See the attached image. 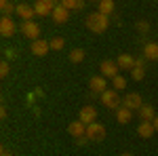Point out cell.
I'll use <instances>...</instances> for the list:
<instances>
[{"instance_id":"cell-37","label":"cell","mask_w":158,"mask_h":156,"mask_svg":"<svg viewBox=\"0 0 158 156\" xmlns=\"http://www.w3.org/2000/svg\"><path fill=\"white\" fill-rule=\"evenodd\" d=\"M55 2H57V0H55ZM59 2H61V0H59Z\"/></svg>"},{"instance_id":"cell-1","label":"cell","mask_w":158,"mask_h":156,"mask_svg":"<svg viewBox=\"0 0 158 156\" xmlns=\"http://www.w3.org/2000/svg\"><path fill=\"white\" fill-rule=\"evenodd\" d=\"M86 27L91 32H95V34H103L110 27V17L103 15V13H99V11L91 13V15H86Z\"/></svg>"},{"instance_id":"cell-5","label":"cell","mask_w":158,"mask_h":156,"mask_svg":"<svg viewBox=\"0 0 158 156\" xmlns=\"http://www.w3.org/2000/svg\"><path fill=\"white\" fill-rule=\"evenodd\" d=\"M89 89H91V95H89V97L101 95V93L108 89V80H106V76H93V78L89 80Z\"/></svg>"},{"instance_id":"cell-14","label":"cell","mask_w":158,"mask_h":156,"mask_svg":"<svg viewBox=\"0 0 158 156\" xmlns=\"http://www.w3.org/2000/svg\"><path fill=\"white\" fill-rule=\"evenodd\" d=\"M51 17H53V21H55V23H65V21L70 19V11H68L63 4H57Z\"/></svg>"},{"instance_id":"cell-33","label":"cell","mask_w":158,"mask_h":156,"mask_svg":"<svg viewBox=\"0 0 158 156\" xmlns=\"http://www.w3.org/2000/svg\"><path fill=\"white\" fill-rule=\"evenodd\" d=\"M152 124H154V129H156V133H158V114H156V118L152 120Z\"/></svg>"},{"instance_id":"cell-20","label":"cell","mask_w":158,"mask_h":156,"mask_svg":"<svg viewBox=\"0 0 158 156\" xmlns=\"http://www.w3.org/2000/svg\"><path fill=\"white\" fill-rule=\"evenodd\" d=\"M61 4L68 9V11H82L85 9V0H61Z\"/></svg>"},{"instance_id":"cell-36","label":"cell","mask_w":158,"mask_h":156,"mask_svg":"<svg viewBox=\"0 0 158 156\" xmlns=\"http://www.w3.org/2000/svg\"><path fill=\"white\" fill-rule=\"evenodd\" d=\"M91 2H99V0H91Z\"/></svg>"},{"instance_id":"cell-25","label":"cell","mask_w":158,"mask_h":156,"mask_svg":"<svg viewBox=\"0 0 158 156\" xmlns=\"http://www.w3.org/2000/svg\"><path fill=\"white\" fill-rule=\"evenodd\" d=\"M131 78H133V80H143V78H146V68H137V65H135L133 70H131Z\"/></svg>"},{"instance_id":"cell-3","label":"cell","mask_w":158,"mask_h":156,"mask_svg":"<svg viewBox=\"0 0 158 156\" xmlns=\"http://www.w3.org/2000/svg\"><path fill=\"white\" fill-rule=\"evenodd\" d=\"M86 137L91 139V141H101L103 137H106V127L101 124V122H91V124H86Z\"/></svg>"},{"instance_id":"cell-26","label":"cell","mask_w":158,"mask_h":156,"mask_svg":"<svg viewBox=\"0 0 158 156\" xmlns=\"http://www.w3.org/2000/svg\"><path fill=\"white\" fill-rule=\"evenodd\" d=\"M49 42H51V48H53V51H61V48L65 47V40H63L61 36L53 38V40H49Z\"/></svg>"},{"instance_id":"cell-13","label":"cell","mask_w":158,"mask_h":156,"mask_svg":"<svg viewBox=\"0 0 158 156\" xmlns=\"http://www.w3.org/2000/svg\"><path fill=\"white\" fill-rule=\"evenodd\" d=\"M15 13H17V15H19L23 21H34V15H36L34 6H30V4H17Z\"/></svg>"},{"instance_id":"cell-27","label":"cell","mask_w":158,"mask_h":156,"mask_svg":"<svg viewBox=\"0 0 158 156\" xmlns=\"http://www.w3.org/2000/svg\"><path fill=\"white\" fill-rule=\"evenodd\" d=\"M135 27H137L139 34H148V32H150V23H148L146 19H139V21L135 23Z\"/></svg>"},{"instance_id":"cell-8","label":"cell","mask_w":158,"mask_h":156,"mask_svg":"<svg viewBox=\"0 0 158 156\" xmlns=\"http://www.w3.org/2000/svg\"><path fill=\"white\" fill-rule=\"evenodd\" d=\"M17 30H19V27H17V23L13 21L11 17H2V19H0V34H2L4 38L15 36Z\"/></svg>"},{"instance_id":"cell-21","label":"cell","mask_w":158,"mask_h":156,"mask_svg":"<svg viewBox=\"0 0 158 156\" xmlns=\"http://www.w3.org/2000/svg\"><path fill=\"white\" fill-rule=\"evenodd\" d=\"M97 11L99 13H103V15H112L114 13V0H99V4H97Z\"/></svg>"},{"instance_id":"cell-16","label":"cell","mask_w":158,"mask_h":156,"mask_svg":"<svg viewBox=\"0 0 158 156\" xmlns=\"http://www.w3.org/2000/svg\"><path fill=\"white\" fill-rule=\"evenodd\" d=\"M114 114H116V120L120 124H127V122H131V118H133V110H129L127 106H120L118 110H114Z\"/></svg>"},{"instance_id":"cell-9","label":"cell","mask_w":158,"mask_h":156,"mask_svg":"<svg viewBox=\"0 0 158 156\" xmlns=\"http://www.w3.org/2000/svg\"><path fill=\"white\" fill-rule=\"evenodd\" d=\"M122 106H127L129 110H133V112H139V108L143 106V99L139 93H129V95H124L122 99Z\"/></svg>"},{"instance_id":"cell-34","label":"cell","mask_w":158,"mask_h":156,"mask_svg":"<svg viewBox=\"0 0 158 156\" xmlns=\"http://www.w3.org/2000/svg\"><path fill=\"white\" fill-rule=\"evenodd\" d=\"M2 156H13V152H9V150H2Z\"/></svg>"},{"instance_id":"cell-29","label":"cell","mask_w":158,"mask_h":156,"mask_svg":"<svg viewBox=\"0 0 158 156\" xmlns=\"http://www.w3.org/2000/svg\"><path fill=\"white\" fill-rule=\"evenodd\" d=\"M15 57H17L15 48H4V59H15Z\"/></svg>"},{"instance_id":"cell-6","label":"cell","mask_w":158,"mask_h":156,"mask_svg":"<svg viewBox=\"0 0 158 156\" xmlns=\"http://www.w3.org/2000/svg\"><path fill=\"white\" fill-rule=\"evenodd\" d=\"M55 0H36V4H34V11H36L38 17H47V15H53L55 11Z\"/></svg>"},{"instance_id":"cell-17","label":"cell","mask_w":158,"mask_h":156,"mask_svg":"<svg viewBox=\"0 0 158 156\" xmlns=\"http://www.w3.org/2000/svg\"><path fill=\"white\" fill-rule=\"evenodd\" d=\"M143 57L148 61H158V42H148L143 47Z\"/></svg>"},{"instance_id":"cell-18","label":"cell","mask_w":158,"mask_h":156,"mask_svg":"<svg viewBox=\"0 0 158 156\" xmlns=\"http://www.w3.org/2000/svg\"><path fill=\"white\" fill-rule=\"evenodd\" d=\"M116 63H118L120 70H133V68H135V57L127 55V53H122V55H118Z\"/></svg>"},{"instance_id":"cell-19","label":"cell","mask_w":158,"mask_h":156,"mask_svg":"<svg viewBox=\"0 0 158 156\" xmlns=\"http://www.w3.org/2000/svg\"><path fill=\"white\" fill-rule=\"evenodd\" d=\"M139 118H141V120H150V122H152V120L156 118V112H154L152 106H146V103H143V106L139 108Z\"/></svg>"},{"instance_id":"cell-22","label":"cell","mask_w":158,"mask_h":156,"mask_svg":"<svg viewBox=\"0 0 158 156\" xmlns=\"http://www.w3.org/2000/svg\"><path fill=\"white\" fill-rule=\"evenodd\" d=\"M17 4H13L11 0H0V13L2 17H11V13H15Z\"/></svg>"},{"instance_id":"cell-2","label":"cell","mask_w":158,"mask_h":156,"mask_svg":"<svg viewBox=\"0 0 158 156\" xmlns=\"http://www.w3.org/2000/svg\"><path fill=\"white\" fill-rule=\"evenodd\" d=\"M99 97H101V103L110 110H118L122 106V99L118 97V91L116 89H106Z\"/></svg>"},{"instance_id":"cell-7","label":"cell","mask_w":158,"mask_h":156,"mask_svg":"<svg viewBox=\"0 0 158 156\" xmlns=\"http://www.w3.org/2000/svg\"><path fill=\"white\" fill-rule=\"evenodd\" d=\"M99 70H101V76H106V78H114V76H118V72H120L118 63L112 61V59H103L101 65H99Z\"/></svg>"},{"instance_id":"cell-4","label":"cell","mask_w":158,"mask_h":156,"mask_svg":"<svg viewBox=\"0 0 158 156\" xmlns=\"http://www.w3.org/2000/svg\"><path fill=\"white\" fill-rule=\"evenodd\" d=\"M40 30H42V27H40L36 21H23V23L19 25V32H21L25 38H30V40H38Z\"/></svg>"},{"instance_id":"cell-23","label":"cell","mask_w":158,"mask_h":156,"mask_svg":"<svg viewBox=\"0 0 158 156\" xmlns=\"http://www.w3.org/2000/svg\"><path fill=\"white\" fill-rule=\"evenodd\" d=\"M70 61H72V63L85 61V51H82V48H72V51H70Z\"/></svg>"},{"instance_id":"cell-30","label":"cell","mask_w":158,"mask_h":156,"mask_svg":"<svg viewBox=\"0 0 158 156\" xmlns=\"http://www.w3.org/2000/svg\"><path fill=\"white\" fill-rule=\"evenodd\" d=\"M89 141H91V139H89L86 135H82V137H76V145H78V148H82V145H86Z\"/></svg>"},{"instance_id":"cell-15","label":"cell","mask_w":158,"mask_h":156,"mask_svg":"<svg viewBox=\"0 0 158 156\" xmlns=\"http://www.w3.org/2000/svg\"><path fill=\"white\" fill-rule=\"evenodd\" d=\"M154 133H156V129H154V124H152L150 120H141V124L137 127V135L143 137V139H150Z\"/></svg>"},{"instance_id":"cell-12","label":"cell","mask_w":158,"mask_h":156,"mask_svg":"<svg viewBox=\"0 0 158 156\" xmlns=\"http://www.w3.org/2000/svg\"><path fill=\"white\" fill-rule=\"evenodd\" d=\"M68 133L72 135L74 139H76V137H82V135H86V124L82 120H74V122L68 124Z\"/></svg>"},{"instance_id":"cell-28","label":"cell","mask_w":158,"mask_h":156,"mask_svg":"<svg viewBox=\"0 0 158 156\" xmlns=\"http://www.w3.org/2000/svg\"><path fill=\"white\" fill-rule=\"evenodd\" d=\"M9 72H11V63H9V59H4L2 63H0V76H2V78H6Z\"/></svg>"},{"instance_id":"cell-35","label":"cell","mask_w":158,"mask_h":156,"mask_svg":"<svg viewBox=\"0 0 158 156\" xmlns=\"http://www.w3.org/2000/svg\"><path fill=\"white\" fill-rule=\"evenodd\" d=\"M120 156H133V154H131V152H124V154H120Z\"/></svg>"},{"instance_id":"cell-31","label":"cell","mask_w":158,"mask_h":156,"mask_svg":"<svg viewBox=\"0 0 158 156\" xmlns=\"http://www.w3.org/2000/svg\"><path fill=\"white\" fill-rule=\"evenodd\" d=\"M146 57H139V59H135V65H137V68H146Z\"/></svg>"},{"instance_id":"cell-11","label":"cell","mask_w":158,"mask_h":156,"mask_svg":"<svg viewBox=\"0 0 158 156\" xmlns=\"http://www.w3.org/2000/svg\"><path fill=\"white\" fill-rule=\"evenodd\" d=\"M78 120H82L85 124L95 122V120H97V110L93 108V106H82L80 112H78Z\"/></svg>"},{"instance_id":"cell-24","label":"cell","mask_w":158,"mask_h":156,"mask_svg":"<svg viewBox=\"0 0 158 156\" xmlns=\"http://www.w3.org/2000/svg\"><path fill=\"white\" fill-rule=\"evenodd\" d=\"M112 84H114V89H116V91H124V89H127V78L118 74V76H114V78H112Z\"/></svg>"},{"instance_id":"cell-32","label":"cell","mask_w":158,"mask_h":156,"mask_svg":"<svg viewBox=\"0 0 158 156\" xmlns=\"http://www.w3.org/2000/svg\"><path fill=\"white\" fill-rule=\"evenodd\" d=\"M0 118H6V108H4V106L0 108Z\"/></svg>"},{"instance_id":"cell-10","label":"cell","mask_w":158,"mask_h":156,"mask_svg":"<svg viewBox=\"0 0 158 156\" xmlns=\"http://www.w3.org/2000/svg\"><path fill=\"white\" fill-rule=\"evenodd\" d=\"M30 51L36 55V57H44L47 53L51 51V42H47V40H32V44H30Z\"/></svg>"}]
</instances>
